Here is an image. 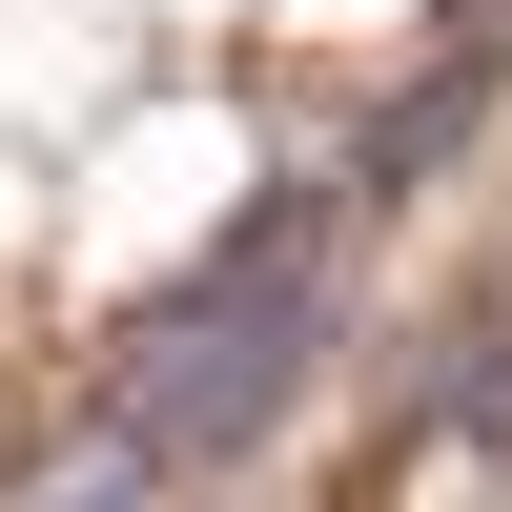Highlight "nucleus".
I'll return each mask as SVG.
<instances>
[{"instance_id":"3","label":"nucleus","mask_w":512,"mask_h":512,"mask_svg":"<svg viewBox=\"0 0 512 512\" xmlns=\"http://www.w3.org/2000/svg\"><path fill=\"white\" fill-rule=\"evenodd\" d=\"M0 512H164V472H144L123 431H82V451H41V472L0 492Z\"/></svg>"},{"instance_id":"1","label":"nucleus","mask_w":512,"mask_h":512,"mask_svg":"<svg viewBox=\"0 0 512 512\" xmlns=\"http://www.w3.org/2000/svg\"><path fill=\"white\" fill-rule=\"evenodd\" d=\"M328 246H349V164H287V185H246L226 226L123 308L103 431L144 451V472H246V451L287 431V390H308V349H328Z\"/></svg>"},{"instance_id":"2","label":"nucleus","mask_w":512,"mask_h":512,"mask_svg":"<svg viewBox=\"0 0 512 512\" xmlns=\"http://www.w3.org/2000/svg\"><path fill=\"white\" fill-rule=\"evenodd\" d=\"M492 410H512V287H492L472 328H451L431 369H410V431H492Z\"/></svg>"}]
</instances>
